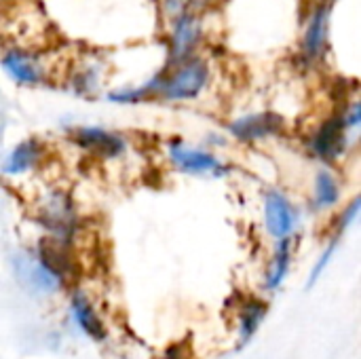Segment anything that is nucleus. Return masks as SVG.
<instances>
[{
	"mask_svg": "<svg viewBox=\"0 0 361 359\" xmlns=\"http://www.w3.org/2000/svg\"><path fill=\"white\" fill-rule=\"evenodd\" d=\"M212 85V66L203 55H192L163 68L159 99L167 104L197 102Z\"/></svg>",
	"mask_w": 361,
	"mask_h": 359,
	"instance_id": "obj_1",
	"label": "nucleus"
},
{
	"mask_svg": "<svg viewBox=\"0 0 361 359\" xmlns=\"http://www.w3.org/2000/svg\"><path fill=\"white\" fill-rule=\"evenodd\" d=\"M334 19V0H315L302 21L300 42H298V63L302 70L319 68L330 51Z\"/></svg>",
	"mask_w": 361,
	"mask_h": 359,
	"instance_id": "obj_2",
	"label": "nucleus"
},
{
	"mask_svg": "<svg viewBox=\"0 0 361 359\" xmlns=\"http://www.w3.org/2000/svg\"><path fill=\"white\" fill-rule=\"evenodd\" d=\"M36 222L49 233L47 237L70 243L82 226L74 197L63 188H49L36 203Z\"/></svg>",
	"mask_w": 361,
	"mask_h": 359,
	"instance_id": "obj_3",
	"label": "nucleus"
},
{
	"mask_svg": "<svg viewBox=\"0 0 361 359\" xmlns=\"http://www.w3.org/2000/svg\"><path fill=\"white\" fill-rule=\"evenodd\" d=\"M165 159L178 174L205 180H222L231 174V165L207 146L190 144L186 140H169L165 146Z\"/></svg>",
	"mask_w": 361,
	"mask_h": 359,
	"instance_id": "obj_4",
	"label": "nucleus"
},
{
	"mask_svg": "<svg viewBox=\"0 0 361 359\" xmlns=\"http://www.w3.org/2000/svg\"><path fill=\"white\" fill-rule=\"evenodd\" d=\"M353 138L355 135L347 129V125L343 123V116L338 112V114H330V116L322 118L309 131L305 146H307L309 157H313L322 165L332 167L347 157Z\"/></svg>",
	"mask_w": 361,
	"mask_h": 359,
	"instance_id": "obj_5",
	"label": "nucleus"
},
{
	"mask_svg": "<svg viewBox=\"0 0 361 359\" xmlns=\"http://www.w3.org/2000/svg\"><path fill=\"white\" fill-rule=\"evenodd\" d=\"M68 142L76 146L78 150H82L85 154H89L91 159H97L104 163L121 161L129 150L127 135L108 127H99V125L72 127L68 131Z\"/></svg>",
	"mask_w": 361,
	"mask_h": 359,
	"instance_id": "obj_6",
	"label": "nucleus"
},
{
	"mask_svg": "<svg viewBox=\"0 0 361 359\" xmlns=\"http://www.w3.org/2000/svg\"><path fill=\"white\" fill-rule=\"evenodd\" d=\"M205 40V23L201 13L182 11L169 17L167 25V59L165 66H173L182 59H188L201 51Z\"/></svg>",
	"mask_w": 361,
	"mask_h": 359,
	"instance_id": "obj_7",
	"label": "nucleus"
},
{
	"mask_svg": "<svg viewBox=\"0 0 361 359\" xmlns=\"http://www.w3.org/2000/svg\"><path fill=\"white\" fill-rule=\"evenodd\" d=\"M0 68L17 87L25 89L47 85L51 72L44 57L27 47H6L0 53Z\"/></svg>",
	"mask_w": 361,
	"mask_h": 359,
	"instance_id": "obj_8",
	"label": "nucleus"
},
{
	"mask_svg": "<svg viewBox=\"0 0 361 359\" xmlns=\"http://www.w3.org/2000/svg\"><path fill=\"white\" fill-rule=\"evenodd\" d=\"M264 229L275 239H292L300 226V209L281 188H269L262 199Z\"/></svg>",
	"mask_w": 361,
	"mask_h": 359,
	"instance_id": "obj_9",
	"label": "nucleus"
},
{
	"mask_svg": "<svg viewBox=\"0 0 361 359\" xmlns=\"http://www.w3.org/2000/svg\"><path fill=\"white\" fill-rule=\"evenodd\" d=\"M286 131V118L273 110H258L235 116L228 123V135L239 144H258Z\"/></svg>",
	"mask_w": 361,
	"mask_h": 359,
	"instance_id": "obj_10",
	"label": "nucleus"
},
{
	"mask_svg": "<svg viewBox=\"0 0 361 359\" xmlns=\"http://www.w3.org/2000/svg\"><path fill=\"white\" fill-rule=\"evenodd\" d=\"M13 271L19 284L36 294H53L61 288V279L47 267L36 250H23L13 258Z\"/></svg>",
	"mask_w": 361,
	"mask_h": 359,
	"instance_id": "obj_11",
	"label": "nucleus"
},
{
	"mask_svg": "<svg viewBox=\"0 0 361 359\" xmlns=\"http://www.w3.org/2000/svg\"><path fill=\"white\" fill-rule=\"evenodd\" d=\"M44 157H47V146H44L42 140H38V138H23L21 142H17L6 152L0 171H2L4 178H11V180L25 178L34 169L40 167Z\"/></svg>",
	"mask_w": 361,
	"mask_h": 359,
	"instance_id": "obj_12",
	"label": "nucleus"
},
{
	"mask_svg": "<svg viewBox=\"0 0 361 359\" xmlns=\"http://www.w3.org/2000/svg\"><path fill=\"white\" fill-rule=\"evenodd\" d=\"M343 199V182L330 165H324L313 176L311 186V209L317 214H326L334 209Z\"/></svg>",
	"mask_w": 361,
	"mask_h": 359,
	"instance_id": "obj_13",
	"label": "nucleus"
},
{
	"mask_svg": "<svg viewBox=\"0 0 361 359\" xmlns=\"http://www.w3.org/2000/svg\"><path fill=\"white\" fill-rule=\"evenodd\" d=\"M104 78H106L104 63L93 59V57H89V59L80 61L70 72L68 87L78 97H95L104 89Z\"/></svg>",
	"mask_w": 361,
	"mask_h": 359,
	"instance_id": "obj_14",
	"label": "nucleus"
},
{
	"mask_svg": "<svg viewBox=\"0 0 361 359\" xmlns=\"http://www.w3.org/2000/svg\"><path fill=\"white\" fill-rule=\"evenodd\" d=\"M161 78H163V70H159L157 74H152L144 83L114 87V89L106 91V99L110 104H116V106H137V104H144L150 99H159Z\"/></svg>",
	"mask_w": 361,
	"mask_h": 359,
	"instance_id": "obj_15",
	"label": "nucleus"
},
{
	"mask_svg": "<svg viewBox=\"0 0 361 359\" xmlns=\"http://www.w3.org/2000/svg\"><path fill=\"white\" fill-rule=\"evenodd\" d=\"M292 256H294V241L292 239L277 241L275 254H273L271 264L267 269V284H264L267 290L273 292L283 284V279H286V275H288V271L292 267Z\"/></svg>",
	"mask_w": 361,
	"mask_h": 359,
	"instance_id": "obj_16",
	"label": "nucleus"
},
{
	"mask_svg": "<svg viewBox=\"0 0 361 359\" xmlns=\"http://www.w3.org/2000/svg\"><path fill=\"white\" fill-rule=\"evenodd\" d=\"M70 309H72V317L74 322L78 324V328L91 336L93 341H104L106 339V330L99 322V317L95 315L93 307L89 305V300L82 296V294H74L72 303H70Z\"/></svg>",
	"mask_w": 361,
	"mask_h": 359,
	"instance_id": "obj_17",
	"label": "nucleus"
},
{
	"mask_svg": "<svg viewBox=\"0 0 361 359\" xmlns=\"http://www.w3.org/2000/svg\"><path fill=\"white\" fill-rule=\"evenodd\" d=\"M264 315H267V305L260 303V300H250L243 307V311H241V341H239V345H245L254 336V332L262 324Z\"/></svg>",
	"mask_w": 361,
	"mask_h": 359,
	"instance_id": "obj_18",
	"label": "nucleus"
},
{
	"mask_svg": "<svg viewBox=\"0 0 361 359\" xmlns=\"http://www.w3.org/2000/svg\"><path fill=\"white\" fill-rule=\"evenodd\" d=\"M360 207H361V199L360 197H353L338 214L336 222H334V237H343L355 222H357V216H360Z\"/></svg>",
	"mask_w": 361,
	"mask_h": 359,
	"instance_id": "obj_19",
	"label": "nucleus"
},
{
	"mask_svg": "<svg viewBox=\"0 0 361 359\" xmlns=\"http://www.w3.org/2000/svg\"><path fill=\"white\" fill-rule=\"evenodd\" d=\"M338 243H341V239L332 235L330 243L326 245V250L322 252V256L317 258V262H315V267H313V271H311V275H309V288H311V286L322 277V273H324V271H326V267L330 264V260H332V256H334V252H336Z\"/></svg>",
	"mask_w": 361,
	"mask_h": 359,
	"instance_id": "obj_20",
	"label": "nucleus"
},
{
	"mask_svg": "<svg viewBox=\"0 0 361 359\" xmlns=\"http://www.w3.org/2000/svg\"><path fill=\"white\" fill-rule=\"evenodd\" d=\"M341 116H343V123L347 125V129L355 135L361 127V104L360 99H351L345 104V108L341 110Z\"/></svg>",
	"mask_w": 361,
	"mask_h": 359,
	"instance_id": "obj_21",
	"label": "nucleus"
},
{
	"mask_svg": "<svg viewBox=\"0 0 361 359\" xmlns=\"http://www.w3.org/2000/svg\"><path fill=\"white\" fill-rule=\"evenodd\" d=\"M161 4H163V13L167 15V19L186 11V0H161Z\"/></svg>",
	"mask_w": 361,
	"mask_h": 359,
	"instance_id": "obj_22",
	"label": "nucleus"
},
{
	"mask_svg": "<svg viewBox=\"0 0 361 359\" xmlns=\"http://www.w3.org/2000/svg\"><path fill=\"white\" fill-rule=\"evenodd\" d=\"M218 0H186V8L188 11H197V13H203L207 11L209 6H214Z\"/></svg>",
	"mask_w": 361,
	"mask_h": 359,
	"instance_id": "obj_23",
	"label": "nucleus"
}]
</instances>
